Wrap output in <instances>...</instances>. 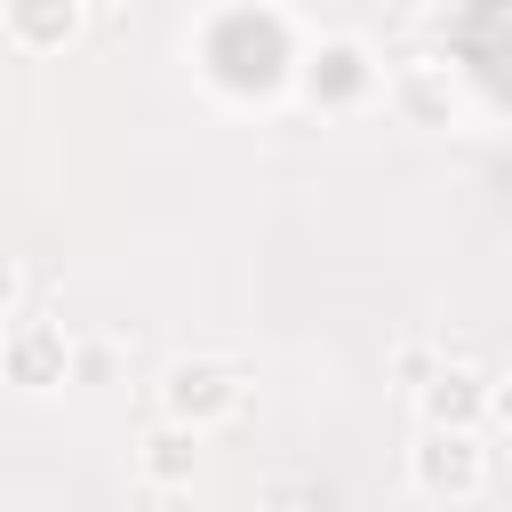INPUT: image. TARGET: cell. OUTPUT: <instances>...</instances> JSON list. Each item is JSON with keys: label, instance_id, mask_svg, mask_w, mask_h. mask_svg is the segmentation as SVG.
Instances as JSON below:
<instances>
[{"label": "cell", "instance_id": "obj_1", "mask_svg": "<svg viewBox=\"0 0 512 512\" xmlns=\"http://www.w3.org/2000/svg\"><path fill=\"white\" fill-rule=\"evenodd\" d=\"M408 480L424 488V496H448V504H464V496H480L488 488V448L472 440V432H416V448H408Z\"/></svg>", "mask_w": 512, "mask_h": 512}, {"label": "cell", "instance_id": "obj_2", "mask_svg": "<svg viewBox=\"0 0 512 512\" xmlns=\"http://www.w3.org/2000/svg\"><path fill=\"white\" fill-rule=\"evenodd\" d=\"M160 408H168V424H184V432H208L216 416H232L240 408V376L224 368V360H168V376H160Z\"/></svg>", "mask_w": 512, "mask_h": 512}, {"label": "cell", "instance_id": "obj_3", "mask_svg": "<svg viewBox=\"0 0 512 512\" xmlns=\"http://www.w3.org/2000/svg\"><path fill=\"white\" fill-rule=\"evenodd\" d=\"M0 360H8V384L48 392V384L72 376V336H64V320H48V312H8V344H0Z\"/></svg>", "mask_w": 512, "mask_h": 512}, {"label": "cell", "instance_id": "obj_4", "mask_svg": "<svg viewBox=\"0 0 512 512\" xmlns=\"http://www.w3.org/2000/svg\"><path fill=\"white\" fill-rule=\"evenodd\" d=\"M368 88H376V56H368L352 32H328V40L304 56V96H312V104L344 112V104H360Z\"/></svg>", "mask_w": 512, "mask_h": 512}, {"label": "cell", "instance_id": "obj_5", "mask_svg": "<svg viewBox=\"0 0 512 512\" xmlns=\"http://www.w3.org/2000/svg\"><path fill=\"white\" fill-rule=\"evenodd\" d=\"M472 416H488V384L448 360V368L424 384V424H432V432H472Z\"/></svg>", "mask_w": 512, "mask_h": 512}, {"label": "cell", "instance_id": "obj_6", "mask_svg": "<svg viewBox=\"0 0 512 512\" xmlns=\"http://www.w3.org/2000/svg\"><path fill=\"white\" fill-rule=\"evenodd\" d=\"M136 464H144L152 488H192V480H200V432H184V424H152Z\"/></svg>", "mask_w": 512, "mask_h": 512}, {"label": "cell", "instance_id": "obj_7", "mask_svg": "<svg viewBox=\"0 0 512 512\" xmlns=\"http://www.w3.org/2000/svg\"><path fill=\"white\" fill-rule=\"evenodd\" d=\"M72 32H80V8H72V0H8V40L56 48V40H72Z\"/></svg>", "mask_w": 512, "mask_h": 512}, {"label": "cell", "instance_id": "obj_8", "mask_svg": "<svg viewBox=\"0 0 512 512\" xmlns=\"http://www.w3.org/2000/svg\"><path fill=\"white\" fill-rule=\"evenodd\" d=\"M392 96H400V112L408 120H448V104H456V88H448V72L440 64H400V80H392Z\"/></svg>", "mask_w": 512, "mask_h": 512}, {"label": "cell", "instance_id": "obj_9", "mask_svg": "<svg viewBox=\"0 0 512 512\" xmlns=\"http://www.w3.org/2000/svg\"><path fill=\"white\" fill-rule=\"evenodd\" d=\"M488 416L512 432V376H504V384H488Z\"/></svg>", "mask_w": 512, "mask_h": 512}]
</instances>
